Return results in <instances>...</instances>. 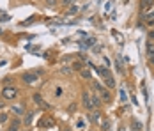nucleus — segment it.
<instances>
[{
	"label": "nucleus",
	"mask_w": 154,
	"mask_h": 131,
	"mask_svg": "<svg viewBox=\"0 0 154 131\" xmlns=\"http://www.w3.org/2000/svg\"><path fill=\"white\" fill-rule=\"evenodd\" d=\"M2 96H4L5 99H14L16 96H18V90H16L14 87H9V85H7V87L2 89Z\"/></svg>",
	"instance_id": "f257e3e1"
},
{
	"label": "nucleus",
	"mask_w": 154,
	"mask_h": 131,
	"mask_svg": "<svg viewBox=\"0 0 154 131\" xmlns=\"http://www.w3.org/2000/svg\"><path fill=\"white\" fill-rule=\"evenodd\" d=\"M154 7V0H140V13H147Z\"/></svg>",
	"instance_id": "f03ea898"
},
{
	"label": "nucleus",
	"mask_w": 154,
	"mask_h": 131,
	"mask_svg": "<svg viewBox=\"0 0 154 131\" xmlns=\"http://www.w3.org/2000/svg\"><path fill=\"white\" fill-rule=\"evenodd\" d=\"M23 82H25L27 85H34V83L37 82V74H34V73H25V74H23Z\"/></svg>",
	"instance_id": "7ed1b4c3"
},
{
	"label": "nucleus",
	"mask_w": 154,
	"mask_h": 131,
	"mask_svg": "<svg viewBox=\"0 0 154 131\" xmlns=\"http://www.w3.org/2000/svg\"><path fill=\"white\" fill-rule=\"evenodd\" d=\"M83 106L87 108V110H94V106H92V99H91V94L89 92H83Z\"/></svg>",
	"instance_id": "20e7f679"
},
{
	"label": "nucleus",
	"mask_w": 154,
	"mask_h": 131,
	"mask_svg": "<svg viewBox=\"0 0 154 131\" xmlns=\"http://www.w3.org/2000/svg\"><path fill=\"white\" fill-rule=\"evenodd\" d=\"M99 98H101V101H105V103L112 101V94H110V90H106V89H101L99 90Z\"/></svg>",
	"instance_id": "39448f33"
},
{
	"label": "nucleus",
	"mask_w": 154,
	"mask_h": 131,
	"mask_svg": "<svg viewBox=\"0 0 154 131\" xmlns=\"http://www.w3.org/2000/svg\"><path fill=\"white\" fill-rule=\"evenodd\" d=\"M142 20H143L145 23H149V25H154V13H152V11L143 13V14H142Z\"/></svg>",
	"instance_id": "423d86ee"
},
{
	"label": "nucleus",
	"mask_w": 154,
	"mask_h": 131,
	"mask_svg": "<svg viewBox=\"0 0 154 131\" xmlns=\"http://www.w3.org/2000/svg\"><path fill=\"white\" fill-rule=\"evenodd\" d=\"M11 112H13L16 117H20V115H23V114H25V110H23V106H21V104H13V106H11Z\"/></svg>",
	"instance_id": "0eeeda50"
},
{
	"label": "nucleus",
	"mask_w": 154,
	"mask_h": 131,
	"mask_svg": "<svg viewBox=\"0 0 154 131\" xmlns=\"http://www.w3.org/2000/svg\"><path fill=\"white\" fill-rule=\"evenodd\" d=\"M147 57H149L151 62H154V43H152V41H149V43H147Z\"/></svg>",
	"instance_id": "6e6552de"
},
{
	"label": "nucleus",
	"mask_w": 154,
	"mask_h": 131,
	"mask_svg": "<svg viewBox=\"0 0 154 131\" xmlns=\"http://www.w3.org/2000/svg\"><path fill=\"white\" fill-rule=\"evenodd\" d=\"M20 126H21V120H20L18 117H16L14 120L11 122V126L7 128V131H18V129H20Z\"/></svg>",
	"instance_id": "1a4fd4ad"
},
{
	"label": "nucleus",
	"mask_w": 154,
	"mask_h": 131,
	"mask_svg": "<svg viewBox=\"0 0 154 131\" xmlns=\"http://www.w3.org/2000/svg\"><path fill=\"white\" fill-rule=\"evenodd\" d=\"M97 73L101 74L103 78H108V76H112V74H110V71H108V67H103V66H101V67H97Z\"/></svg>",
	"instance_id": "9d476101"
},
{
	"label": "nucleus",
	"mask_w": 154,
	"mask_h": 131,
	"mask_svg": "<svg viewBox=\"0 0 154 131\" xmlns=\"http://www.w3.org/2000/svg\"><path fill=\"white\" fill-rule=\"evenodd\" d=\"M78 11H80V7H78V5H71V7L67 9V13H66V14H67V16H75Z\"/></svg>",
	"instance_id": "9b49d317"
},
{
	"label": "nucleus",
	"mask_w": 154,
	"mask_h": 131,
	"mask_svg": "<svg viewBox=\"0 0 154 131\" xmlns=\"http://www.w3.org/2000/svg\"><path fill=\"white\" fill-rule=\"evenodd\" d=\"M91 99H92V106L94 108H99V106H101V98H97V96H91Z\"/></svg>",
	"instance_id": "f8f14e48"
},
{
	"label": "nucleus",
	"mask_w": 154,
	"mask_h": 131,
	"mask_svg": "<svg viewBox=\"0 0 154 131\" xmlns=\"http://www.w3.org/2000/svg\"><path fill=\"white\" fill-rule=\"evenodd\" d=\"M41 126H53V120L48 119V117H45L43 120H39V128H41Z\"/></svg>",
	"instance_id": "ddd939ff"
},
{
	"label": "nucleus",
	"mask_w": 154,
	"mask_h": 131,
	"mask_svg": "<svg viewBox=\"0 0 154 131\" xmlns=\"http://www.w3.org/2000/svg\"><path fill=\"white\" fill-rule=\"evenodd\" d=\"M105 80H106V87L108 89H113V87H115V80H113L112 76H108V78H105Z\"/></svg>",
	"instance_id": "4468645a"
},
{
	"label": "nucleus",
	"mask_w": 154,
	"mask_h": 131,
	"mask_svg": "<svg viewBox=\"0 0 154 131\" xmlns=\"http://www.w3.org/2000/svg\"><path fill=\"white\" fill-rule=\"evenodd\" d=\"M43 101H45V99H43L41 94H34V103H35V104H41Z\"/></svg>",
	"instance_id": "2eb2a0df"
},
{
	"label": "nucleus",
	"mask_w": 154,
	"mask_h": 131,
	"mask_svg": "<svg viewBox=\"0 0 154 131\" xmlns=\"http://www.w3.org/2000/svg\"><path fill=\"white\" fill-rule=\"evenodd\" d=\"M99 117H101V115H99V112H94L92 115H91V119H92L94 124H97V122H99Z\"/></svg>",
	"instance_id": "dca6fc26"
},
{
	"label": "nucleus",
	"mask_w": 154,
	"mask_h": 131,
	"mask_svg": "<svg viewBox=\"0 0 154 131\" xmlns=\"http://www.w3.org/2000/svg\"><path fill=\"white\" fill-rule=\"evenodd\" d=\"M80 74H82V78H87V80H89V78H91V73H89V71H87V69H83V67H82V69H80Z\"/></svg>",
	"instance_id": "f3484780"
},
{
	"label": "nucleus",
	"mask_w": 154,
	"mask_h": 131,
	"mask_svg": "<svg viewBox=\"0 0 154 131\" xmlns=\"http://www.w3.org/2000/svg\"><path fill=\"white\" fill-rule=\"evenodd\" d=\"M133 131H142V124L138 120H133Z\"/></svg>",
	"instance_id": "a211bd4d"
},
{
	"label": "nucleus",
	"mask_w": 154,
	"mask_h": 131,
	"mask_svg": "<svg viewBox=\"0 0 154 131\" xmlns=\"http://www.w3.org/2000/svg\"><path fill=\"white\" fill-rule=\"evenodd\" d=\"M23 122H25V124H30V122H32V114H30V112H29V114L25 115V119H23Z\"/></svg>",
	"instance_id": "6ab92c4d"
},
{
	"label": "nucleus",
	"mask_w": 154,
	"mask_h": 131,
	"mask_svg": "<svg viewBox=\"0 0 154 131\" xmlns=\"http://www.w3.org/2000/svg\"><path fill=\"white\" fill-rule=\"evenodd\" d=\"M147 37H149V41H154V29H151L147 32Z\"/></svg>",
	"instance_id": "aec40b11"
},
{
	"label": "nucleus",
	"mask_w": 154,
	"mask_h": 131,
	"mask_svg": "<svg viewBox=\"0 0 154 131\" xmlns=\"http://www.w3.org/2000/svg\"><path fill=\"white\" fill-rule=\"evenodd\" d=\"M71 69H73L71 66H69V67H62V73L64 74H71Z\"/></svg>",
	"instance_id": "412c9836"
},
{
	"label": "nucleus",
	"mask_w": 154,
	"mask_h": 131,
	"mask_svg": "<svg viewBox=\"0 0 154 131\" xmlns=\"http://www.w3.org/2000/svg\"><path fill=\"white\" fill-rule=\"evenodd\" d=\"M7 114H0V124H2V122H5V120H7Z\"/></svg>",
	"instance_id": "4be33fe9"
},
{
	"label": "nucleus",
	"mask_w": 154,
	"mask_h": 131,
	"mask_svg": "<svg viewBox=\"0 0 154 131\" xmlns=\"http://www.w3.org/2000/svg\"><path fill=\"white\" fill-rule=\"evenodd\" d=\"M103 131H110V124H108V120L103 122Z\"/></svg>",
	"instance_id": "5701e85b"
},
{
	"label": "nucleus",
	"mask_w": 154,
	"mask_h": 131,
	"mask_svg": "<svg viewBox=\"0 0 154 131\" xmlns=\"http://www.w3.org/2000/svg\"><path fill=\"white\" fill-rule=\"evenodd\" d=\"M73 2H75V0H62L64 5H73Z\"/></svg>",
	"instance_id": "b1692460"
},
{
	"label": "nucleus",
	"mask_w": 154,
	"mask_h": 131,
	"mask_svg": "<svg viewBox=\"0 0 154 131\" xmlns=\"http://www.w3.org/2000/svg\"><path fill=\"white\" fill-rule=\"evenodd\" d=\"M126 99H128V98H126V92H124V90H121V101H126Z\"/></svg>",
	"instance_id": "393cba45"
},
{
	"label": "nucleus",
	"mask_w": 154,
	"mask_h": 131,
	"mask_svg": "<svg viewBox=\"0 0 154 131\" xmlns=\"http://www.w3.org/2000/svg\"><path fill=\"white\" fill-rule=\"evenodd\" d=\"M73 67H75V69H82V67H83V66H82V64H80V62H75V64H73Z\"/></svg>",
	"instance_id": "a878e982"
},
{
	"label": "nucleus",
	"mask_w": 154,
	"mask_h": 131,
	"mask_svg": "<svg viewBox=\"0 0 154 131\" xmlns=\"http://www.w3.org/2000/svg\"><path fill=\"white\" fill-rule=\"evenodd\" d=\"M4 106H5V103H4V101H0V110H2Z\"/></svg>",
	"instance_id": "bb28decb"
},
{
	"label": "nucleus",
	"mask_w": 154,
	"mask_h": 131,
	"mask_svg": "<svg viewBox=\"0 0 154 131\" xmlns=\"http://www.w3.org/2000/svg\"><path fill=\"white\" fill-rule=\"evenodd\" d=\"M122 2H124V4H128V2H129V0H122Z\"/></svg>",
	"instance_id": "cd10ccee"
},
{
	"label": "nucleus",
	"mask_w": 154,
	"mask_h": 131,
	"mask_svg": "<svg viewBox=\"0 0 154 131\" xmlns=\"http://www.w3.org/2000/svg\"><path fill=\"white\" fill-rule=\"evenodd\" d=\"M62 131H71V129H67V128H66V129H62Z\"/></svg>",
	"instance_id": "c85d7f7f"
}]
</instances>
